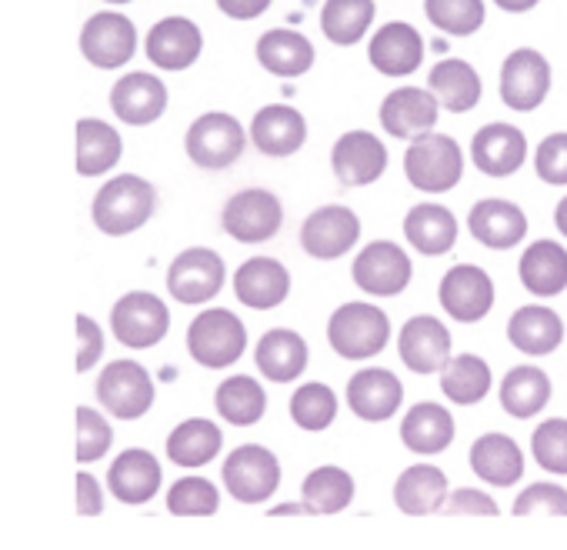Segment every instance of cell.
I'll use <instances>...</instances> for the list:
<instances>
[{"instance_id": "obj_13", "label": "cell", "mask_w": 567, "mask_h": 550, "mask_svg": "<svg viewBox=\"0 0 567 550\" xmlns=\"http://www.w3.org/2000/svg\"><path fill=\"white\" fill-rule=\"evenodd\" d=\"M224 288V260L207 247L184 250L167 270V291L181 304H204Z\"/></svg>"}, {"instance_id": "obj_51", "label": "cell", "mask_w": 567, "mask_h": 550, "mask_svg": "<svg viewBox=\"0 0 567 550\" xmlns=\"http://www.w3.org/2000/svg\"><path fill=\"white\" fill-rule=\"evenodd\" d=\"M441 513H481V517H497V504L494 497H487L484 490H454L451 497H444Z\"/></svg>"}, {"instance_id": "obj_35", "label": "cell", "mask_w": 567, "mask_h": 550, "mask_svg": "<svg viewBox=\"0 0 567 550\" xmlns=\"http://www.w3.org/2000/svg\"><path fill=\"white\" fill-rule=\"evenodd\" d=\"M404 234L408 240L427 253V257H441L454 247L457 240V220L447 207L441 204H417L411 207V214L404 217Z\"/></svg>"}, {"instance_id": "obj_57", "label": "cell", "mask_w": 567, "mask_h": 550, "mask_svg": "<svg viewBox=\"0 0 567 550\" xmlns=\"http://www.w3.org/2000/svg\"><path fill=\"white\" fill-rule=\"evenodd\" d=\"M270 513H305V507H298V504H280V507L270 510Z\"/></svg>"}, {"instance_id": "obj_50", "label": "cell", "mask_w": 567, "mask_h": 550, "mask_svg": "<svg viewBox=\"0 0 567 550\" xmlns=\"http://www.w3.org/2000/svg\"><path fill=\"white\" fill-rule=\"evenodd\" d=\"M537 177L550 187H567V134H550L534 154Z\"/></svg>"}, {"instance_id": "obj_2", "label": "cell", "mask_w": 567, "mask_h": 550, "mask_svg": "<svg viewBox=\"0 0 567 550\" xmlns=\"http://www.w3.org/2000/svg\"><path fill=\"white\" fill-rule=\"evenodd\" d=\"M404 174L408 180L424 194H444L461 184L464 174V154L454 137L447 134H421L411 141L404 154Z\"/></svg>"}, {"instance_id": "obj_42", "label": "cell", "mask_w": 567, "mask_h": 550, "mask_svg": "<svg viewBox=\"0 0 567 550\" xmlns=\"http://www.w3.org/2000/svg\"><path fill=\"white\" fill-rule=\"evenodd\" d=\"M374 21V0H324L321 31L331 44H358Z\"/></svg>"}, {"instance_id": "obj_43", "label": "cell", "mask_w": 567, "mask_h": 550, "mask_svg": "<svg viewBox=\"0 0 567 550\" xmlns=\"http://www.w3.org/2000/svg\"><path fill=\"white\" fill-rule=\"evenodd\" d=\"M354 500V480L341 467H318L305 480V513H338Z\"/></svg>"}, {"instance_id": "obj_4", "label": "cell", "mask_w": 567, "mask_h": 550, "mask_svg": "<svg viewBox=\"0 0 567 550\" xmlns=\"http://www.w3.org/2000/svg\"><path fill=\"white\" fill-rule=\"evenodd\" d=\"M244 347H247V331L224 308L204 311L187 328V351H190V357L200 367H214V371L217 367H230L234 361H240Z\"/></svg>"}, {"instance_id": "obj_26", "label": "cell", "mask_w": 567, "mask_h": 550, "mask_svg": "<svg viewBox=\"0 0 567 550\" xmlns=\"http://www.w3.org/2000/svg\"><path fill=\"white\" fill-rule=\"evenodd\" d=\"M517 273L534 298H557L567 291V250L554 240H537L524 250Z\"/></svg>"}, {"instance_id": "obj_10", "label": "cell", "mask_w": 567, "mask_h": 550, "mask_svg": "<svg viewBox=\"0 0 567 550\" xmlns=\"http://www.w3.org/2000/svg\"><path fill=\"white\" fill-rule=\"evenodd\" d=\"M224 484L234 500L240 504H260L267 500L280 484V464L267 447L244 444L224 460Z\"/></svg>"}, {"instance_id": "obj_33", "label": "cell", "mask_w": 567, "mask_h": 550, "mask_svg": "<svg viewBox=\"0 0 567 550\" xmlns=\"http://www.w3.org/2000/svg\"><path fill=\"white\" fill-rule=\"evenodd\" d=\"M444 497H447V477L434 464H414L394 484V504L411 517L437 513Z\"/></svg>"}, {"instance_id": "obj_49", "label": "cell", "mask_w": 567, "mask_h": 550, "mask_svg": "<svg viewBox=\"0 0 567 550\" xmlns=\"http://www.w3.org/2000/svg\"><path fill=\"white\" fill-rule=\"evenodd\" d=\"M514 513H517V517H527V513L567 517V490H564L560 484H530L524 494H517Z\"/></svg>"}, {"instance_id": "obj_25", "label": "cell", "mask_w": 567, "mask_h": 550, "mask_svg": "<svg viewBox=\"0 0 567 550\" xmlns=\"http://www.w3.org/2000/svg\"><path fill=\"white\" fill-rule=\"evenodd\" d=\"M111 107L124 124H154L167 111V87L154 74H127L114 84Z\"/></svg>"}, {"instance_id": "obj_6", "label": "cell", "mask_w": 567, "mask_h": 550, "mask_svg": "<svg viewBox=\"0 0 567 550\" xmlns=\"http://www.w3.org/2000/svg\"><path fill=\"white\" fill-rule=\"evenodd\" d=\"M354 284L371 298H398L411 284V257L391 243L374 240L354 257Z\"/></svg>"}, {"instance_id": "obj_55", "label": "cell", "mask_w": 567, "mask_h": 550, "mask_svg": "<svg viewBox=\"0 0 567 550\" xmlns=\"http://www.w3.org/2000/svg\"><path fill=\"white\" fill-rule=\"evenodd\" d=\"M494 4H497L501 11H507V14H524V11L537 8L540 0H494Z\"/></svg>"}, {"instance_id": "obj_7", "label": "cell", "mask_w": 567, "mask_h": 550, "mask_svg": "<svg viewBox=\"0 0 567 550\" xmlns=\"http://www.w3.org/2000/svg\"><path fill=\"white\" fill-rule=\"evenodd\" d=\"M97 401L121 421L144 417L154 404V381L137 361H111L97 381Z\"/></svg>"}, {"instance_id": "obj_44", "label": "cell", "mask_w": 567, "mask_h": 550, "mask_svg": "<svg viewBox=\"0 0 567 550\" xmlns=\"http://www.w3.org/2000/svg\"><path fill=\"white\" fill-rule=\"evenodd\" d=\"M424 14L444 34L471 38L484 24V0H424Z\"/></svg>"}, {"instance_id": "obj_52", "label": "cell", "mask_w": 567, "mask_h": 550, "mask_svg": "<svg viewBox=\"0 0 567 550\" xmlns=\"http://www.w3.org/2000/svg\"><path fill=\"white\" fill-rule=\"evenodd\" d=\"M78 344H81V351H78V374H84V371H91L97 364V357L104 351L101 328L91 318H84V314L78 318Z\"/></svg>"}, {"instance_id": "obj_46", "label": "cell", "mask_w": 567, "mask_h": 550, "mask_svg": "<svg viewBox=\"0 0 567 550\" xmlns=\"http://www.w3.org/2000/svg\"><path fill=\"white\" fill-rule=\"evenodd\" d=\"M167 510L177 517H210L220 510L217 487L204 477H184L167 494Z\"/></svg>"}, {"instance_id": "obj_21", "label": "cell", "mask_w": 567, "mask_h": 550, "mask_svg": "<svg viewBox=\"0 0 567 550\" xmlns=\"http://www.w3.org/2000/svg\"><path fill=\"white\" fill-rule=\"evenodd\" d=\"M467 227H471V237L477 243H484L491 250H511L514 243L524 240L527 217L517 204L501 200V197H487V200H477L471 207Z\"/></svg>"}, {"instance_id": "obj_47", "label": "cell", "mask_w": 567, "mask_h": 550, "mask_svg": "<svg viewBox=\"0 0 567 550\" xmlns=\"http://www.w3.org/2000/svg\"><path fill=\"white\" fill-rule=\"evenodd\" d=\"M530 454L537 457V464L544 470L567 477V421L564 417L544 421L530 434Z\"/></svg>"}, {"instance_id": "obj_22", "label": "cell", "mask_w": 567, "mask_h": 550, "mask_svg": "<svg viewBox=\"0 0 567 550\" xmlns=\"http://www.w3.org/2000/svg\"><path fill=\"white\" fill-rule=\"evenodd\" d=\"M368 58L384 77H408L424 61V41L411 24L391 21L374 34V41L368 48Z\"/></svg>"}, {"instance_id": "obj_15", "label": "cell", "mask_w": 567, "mask_h": 550, "mask_svg": "<svg viewBox=\"0 0 567 550\" xmlns=\"http://www.w3.org/2000/svg\"><path fill=\"white\" fill-rule=\"evenodd\" d=\"M361 237V220L348 207H321L301 227V247L318 260L344 257Z\"/></svg>"}, {"instance_id": "obj_48", "label": "cell", "mask_w": 567, "mask_h": 550, "mask_svg": "<svg viewBox=\"0 0 567 550\" xmlns=\"http://www.w3.org/2000/svg\"><path fill=\"white\" fill-rule=\"evenodd\" d=\"M111 440H114V430L107 427V421L91 407H78V460L81 464L101 460Z\"/></svg>"}, {"instance_id": "obj_1", "label": "cell", "mask_w": 567, "mask_h": 550, "mask_svg": "<svg viewBox=\"0 0 567 550\" xmlns=\"http://www.w3.org/2000/svg\"><path fill=\"white\" fill-rule=\"evenodd\" d=\"M154 207H157L154 187L137 174H121V177H114L111 184H104L97 190L91 214H94V224L104 234L124 237V234L144 227L151 220Z\"/></svg>"}, {"instance_id": "obj_17", "label": "cell", "mask_w": 567, "mask_h": 550, "mask_svg": "<svg viewBox=\"0 0 567 550\" xmlns=\"http://www.w3.org/2000/svg\"><path fill=\"white\" fill-rule=\"evenodd\" d=\"M437 114H441V107H437L434 94L424 87H398L381 104L384 131L391 137H401V141H414V137L434 131Z\"/></svg>"}, {"instance_id": "obj_20", "label": "cell", "mask_w": 567, "mask_h": 550, "mask_svg": "<svg viewBox=\"0 0 567 550\" xmlns=\"http://www.w3.org/2000/svg\"><path fill=\"white\" fill-rule=\"evenodd\" d=\"M288 291H291V273L284 270V263H277L270 257H250L234 273V294H237V301L254 308V311L277 308L284 298H288Z\"/></svg>"}, {"instance_id": "obj_19", "label": "cell", "mask_w": 567, "mask_h": 550, "mask_svg": "<svg viewBox=\"0 0 567 550\" xmlns=\"http://www.w3.org/2000/svg\"><path fill=\"white\" fill-rule=\"evenodd\" d=\"M398 351H401V361L408 364V371L437 374L444 367V361L451 357V331L431 314L411 318L398 338Z\"/></svg>"}, {"instance_id": "obj_12", "label": "cell", "mask_w": 567, "mask_h": 550, "mask_svg": "<svg viewBox=\"0 0 567 550\" xmlns=\"http://www.w3.org/2000/svg\"><path fill=\"white\" fill-rule=\"evenodd\" d=\"M224 230L240 240V243H264L270 240L280 224H284V210L280 200L270 190H240L224 204V217H220Z\"/></svg>"}, {"instance_id": "obj_23", "label": "cell", "mask_w": 567, "mask_h": 550, "mask_svg": "<svg viewBox=\"0 0 567 550\" xmlns=\"http://www.w3.org/2000/svg\"><path fill=\"white\" fill-rule=\"evenodd\" d=\"M401 401H404V387L384 367H368L354 374L348 384V404L361 421H388L398 414Z\"/></svg>"}, {"instance_id": "obj_31", "label": "cell", "mask_w": 567, "mask_h": 550, "mask_svg": "<svg viewBox=\"0 0 567 550\" xmlns=\"http://www.w3.org/2000/svg\"><path fill=\"white\" fill-rule=\"evenodd\" d=\"M507 341H511L517 351L530 354V357H544V354H550V351L560 347V341H564V324H560V318H557L550 308H544V304H527V308L514 311V318H511V324H507Z\"/></svg>"}, {"instance_id": "obj_5", "label": "cell", "mask_w": 567, "mask_h": 550, "mask_svg": "<svg viewBox=\"0 0 567 550\" xmlns=\"http://www.w3.org/2000/svg\"><path fill=\"white\" fill-rule=\"evenodd\" d=\"M167 328H171V314H167L164 301L147 291H134V294L121 298L111 311V331L131 351H147V347L161 344Z\"/></svg>"}, {"instance_id": "obj_28", "label": "cell", "mask_w": 567, "mask_h": 550, "mask_svg": "<svg viewBox=\"0 0 567 550\" xmlns=\"http://www.w3.org/2000/svg\"><path fill=\"white\" fill-rule=\"evenodd\" d=\"M471 470L494 487H511L524 477V454L507 434H484L471 444Z\"/></svg>"}, {"instance_id": "obj_36", "label": "cell", "mask_w": 567, "mask_h": 550, "mask_svg": "<svg viewBox=\"0 0 567 550\" xmlns=\"http://www.w3.org/2000/svg\"><path fill=\"white\" fill-rule=\"evenodd\" d=\"M257 61L264 71H270L277 77H298V74L311 71L315 48L308 38H301L295 31H267L257 41Z\"/></svg>"}, {"instance_id": "obj_56", "label": "cell", "mask_w": 567, "mask_h": 550, "mask_svg": "<svg viewBox=\"0 0 567 550\" xmlns=\"http://www.w3.org/2000/svg\"><path fill=\"white\" fill-rule=\"evenodd\" d=\"M554 224H557V230H560V234L567 237V197H564V200L557 204V210H554Z\"/></svg>"}, {"instance_id": "obj_29", "label": "cell", "mask_w": 567, "mask_h": 550, "mask_svg": "<svg viewBox=\"0 0 567 550\" xmlns=\"http://www.w3.org/2000/svg\"><path fill=\"white\" fill-rule=\"evenodd\" d=\"M111 494L121 504H147L161 490V464L151 450H124L107 474Z\"/></svg>"}, {"instance_id": "obj_27", "label": "cell", "mask_w": 567, "mask_h": 550, "mask_svg": "<svg viewBox=\"0 0 567 550\" xmlns=\"http://www.w3.org/2000/svg\"><path fill=\"white\" fill-rule=\"evenodd\" d=\"M204 38L187 18H167L147 34V58L164 71H184L200 58Z\"/></svg>"}, {"instance_id": "obj_54", "label": "cell", "mask_w": 567, "mask_h": 550, "mask_svg": "<svg viewBox=\"0 0 567 550\" xmlns=\"http://www.w3.org/2000/svg\"><path fill=\"white\" fill-rule=\"evenodd\" d=\"M101 507H104V500H101L97 480L91 474H81L78 477V510L87 513V517H94V513H101Z\"/></svg>"}, {"instance_id": "obj_53", "label": "cell", "mask_w": 567, "mask_h": 550, "mask_svg": "<svg viewBox=\"0 0 567 550\" xmlns=\"http://www.w3.org/2000/svg\"><path fill=\"white\" fill-rule=\"evenodd\" d=\"M217 8L234 21H254L270 8V0H217Z\"/></svg>"}, {"instance_id": "obj_14", "label": "cell", "mask_w": 567, "mask_h": 550, "mask_svg": "<svg viewBox=\"0 0 567 550\" xmlns=\"http://www.w3.org/2000/svg\"><path fill=\"white\" fill-rule=\"evenodd\" d=\"M81 51L94 68H124L137 51V31L124 14H94L81 31Z\"/></svg>"}, {"instance_id": "obj_8", "label": "cell", "mask_w": 567, "mask_h": 550, "mask_svg": "<svg viewBox=\"0 0 567 550\" xmlns=\"http://www.w3.org/2000/svg\"><path fill=\"white\" fill-rule=\"evenodd\" d=\"M437 298L447 318H454L457 324H477L494 308V281L487 278V270L474 263H457L444 273Z\"/></svg>"}, {"instance_id": "obj_9", "label": "cell", "mask_w": 567, "mask_h": 550, "mask_svg": "<svg viewBox=\"0 0 567 550\" xmlns=\"http://www.w3.org/2000/svg\"><path fill=\"white\" fill-rule=\"evenodd\" d=\"M550 91V64L534 48H517L501 64V101L517 111H537Z\"/></svg>"}, {"instance_id": "obj_45", "label": "cell", "mask_w": 567, "mask_h": 550, "mask_svg": "<svg viewBox=\"0 0 567 550\" xmlns=\"http://www.w3.org/2000/svg\"><path fill=\"white\" fill-rule=\"evenodd\" d=\"M291 417L301 430H324L338 417V397L328 384H305L291 397Z\"/></svg>"}, {"instance_id": "obj_16", "label": "cell", "mask_w": 567, "mask_h": 550, "mask_svg": "<svg viewBox=\"0 0 567 550\" xmlns=\"http://www.w3.org/2000/svg\"><path fill=\"white\" fill-rule=\"evenodd\" d=\"M471 160L487 177H511L527 160V137L514 124H487L471 141Z\"/></svg>"}, {"instance_id": "obj_38", "label": "cell", "mask_w": 567, "mask_h": 550, "mask_svg": "<svg viewBox=\"0 0 567 550\" xmlns=\"http://www.w3.org/2000/svg\"><path fill=\"white\" fill-rule=\"evenodd\" d=\"M121 134L104 124V121H81L78 124V174L81 177H97L104 170H111L121 160Z\"/></svg>"}, {"instance_id": "obj_34", "label": "cell", "mask_w": 567, "mask_h": 550, "mask_svg": "<svg viewBox=\"0 0 567 550\" xmlns=\"http://www.w3.org/2000/svg\"><path fill=\"white\" fill-rule=\"evenodd\" d=\"M257 367L264 377L277 381V384H288L295 377L305 374L308 367V344L295 334V331H267L257 344Z\"/></svg>"}, {"instance_id": "obj_30", "label": "cell", "mask_w": 567, "mask_h": 550, "mask_svg": "<svg viewBox=\"0 0 567 550\" xmlns=\"http://www.w3.org/2000/svg\"><path fill=\"white\" fill-rule=\"evenodd\" d=\"M427 91L434 94L437 107H444L451 114H467L481 101V77L467 61L444 58L441 64L431 68Z\"/></svg>"}, {"instance_id": "obj_32", "label": "cell", "mask_w": 567, "mask_h": 550, "mask_svg": "<svg viewBox=\"0 0 567 550\" xmlns=\"http://www.w3.org/2000/svg\"><path fill=\"white\" fill-rule=\"evenodd\" d=\"M401 440L414 454H441L454 440V417L441 404H414L401 424Z\"/></svg>"}, {"instance_id": "obj_41", "label": "cell", "mask_w": 567, "mask_h": 550, "mask_svg": "<svg viewBox=\"0 0 567 550\" xmlns=\"http://www.w3.org/2000/svg\"><path fill=\"white\" fill-rule=\"evenodd\" d=\"M214 407L217 414L234 424V427H250L264 417V407H267V397H264V387L254 381V377H227L217 394H214Z\"/></svg>"}, {"instance_id": "obj_39", "label": "cell", "mask_w": 567, "mask_h": 550, "mask_svg": "<svg viewBox=\"0 0 567 550\" xmlns=\"http://www.w3.org/2000/svg\"><path fill=\"white\" fill-rule=\"evenodd\" d=\"M550 401V377L540 367H514L501 381V407L511 417H534Z\"/></svg>"}, {"instance_id": "obj_11", "label": "cell", "mask_w": 567, "mask_h": 550, "mask_svg": "<svg viewBox=\"0 0 567 550\" xmlns=\"http://www.w3.org/2000/svg\"><path fill=\"white\" fill-rule=\"evenodd\" d=\"M184 147L197 167L220 170L244 154V127L230 114H204L190 124Z\"/></svg>"}, {"instance_id": "obj_24", "label": "cell", "mask_w": 567, "mask_h": 550, "mask_svg": "<svg viewBox=\"0 0 567 550\" xmlns=\"http://www.w3.org/2000/svg\"><path fill=\"white\" fill-rule=\"evenodd\" d=\"M305 137H308V124L295 107L274 104V107H264L254 114L250 141L267 157H288V154L301 151Z\"/></svg>"}, {"instance_id": "obj_3", "label": "cell", "mask_w": 567, "mask_h": 550, "mask_svg": "<svg viewBox=\"0 0 567 550\" xmlns=\"http://www.w3.org/2000/svg\"><path fill=\"white\" fill-rule=\"evenodd\" d=\"M328 341L348 361L374 357L391 341L388 314L374 304H344L334 311V318L328 324Z\"/></svg>"}, {"instance_id": "obj_58", "label": "cell", "mask_w": 567, "mask_h": 550, "mask_svg": "<svg viewBox=\"0 0 567 550\" xmlns=\"http://www.w3.org/2000/svg\"><path fill=\"white\" fill-rule=\"evenodd\" d=\"M107 4H131V0H107Z\"/></svg>"}, {"instance_id": "obj_37", "label": "cell", "mask_w": 567, "mask_h": 550, "mask_svg": "<svg viewBox=\"0 0 567 550\" xmlns=\"http://www.w3.org/2000/svg\"><path fill=\"white\" fill-rule=\"evenodd\" d=\"M441 391L451 404L471 407L481 404L491 391V367L477 354H457L447 357L441 367Z\"/></svg>"}, {"instance_id": "obj_40", "label": "cell", "mask_w": 567, "mask_h": 550, "mask_svg": "<svg viewBox=\"0 0 567 550\" xmlns=\"http://www.w3.org/2000/svg\"><path fill=\"white\" fill-rule=\"evenodd\" d=\"M224 437L217 430V424L197 417V421H184L171 437H167V457L177 467H204L217 457Z\"/></svg>"}, {"instance_id": "obj_18", "label": "cell", "mask_w": 567, "mask_h": 550, "mask_svg": "<svg viewBox=\"0 0 567 550\" xmlns=\"http://www.w3.org/2000/svg\"><path fill=\"white\" fill-rule=\"evenodd\" d=\"M331 164H334V174H338V180L344 187H364V184H374L384 174L388 147L368 131H351L334 144Z\"/></svg>"}]
</instances>
